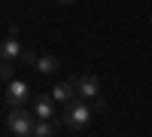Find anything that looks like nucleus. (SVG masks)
<instances>
[{"label": "nucleus", "mask_w": 152, "mask_h": 137, "mask_svg": "<svg viewBox=\"0 0 152 137\" xmlns=\"http://www.w3.org/2000/svg\"><path fill=\"white\" fill-rule=\"evenodd\" d=\"M0 79H3L6 85L15 79V64H12V61H3V67H0Z\"/></svg>", "instance_id": "obj_10"}, {"label": "nucleus", "mask_w": 152, "mask_h": 137, "mask_svg": "<svg viewBox=\"0 0 152 137\" xmlns=\"http://www.w3.org/2000/svg\"><path fill=\"white\" fill-rule=\"evenodd\" d=\"M37 70L40 73H55V70H61V61L55 58V55H40V61H37Z\"/></svg>", "instance_id": "obj_8"}, {"label": "nucleus", "mask_w": 152, "mask_h": 137, "mask_svg": "<svg viewBox=\"0 0 152 137\" xmlns=\"http://www.w3.org/2000/svg\"><path fill=\"white\" fill-rule=\"evenodd\" d=\"M28 97H31V85L24 82V79H12V82L6 85L3 104H6V110H18V107H24Z\"/></svg>", "instance_id": "obj_3"}, {"label": "nucleus", "mask_w": 152, "mask_h": 137, "mask_svg": "<svg viewBox=\"0 0 152 137\" xmlns=\"http://www.w3.org/2000/svg\"><path fill=\"white\" fill-rule=\"evenodd\" d=\"M34 137H55V122L40 119V122H37V128H34Z\"/></svg>", "instance_id": "obj_9"}, {"label": "nucleus", "mask_w": 152, "mask_h": 137, "mask_svg": "<svg viewBox=\"0 0 152 137\" xmlns=\"http://www.w3.org/2000/svg\"><path fill=\"white\" fill-rule=\"evenodd\" d=\"M21 43L15 40V37H6L3 40V46H0V55H3V61H15V58H21Z\"/></svg>", "instance_id": "obj_7"}, {"label": "nucleus", "mask_w": 152, "mask_h": 137, "mask_svg": "<svg viewBox=\"0 0 152 137\" xmlns=\"http://www.w3.org/2000/svg\"><path fill=\"white\" fill-rule=\"evenodd\" d=\"M58 3H73V0H58Z\"/></svg>", "instance_id": "obj_12"}, {"label": "nucleus", "mask_w": 152, "mask_h": 137, "mask_svg": "<svg viewBox=\"0 0 152 137\" xmlns=\"http://www.w3.org/2000/svg\"><path fill=\"white\" fill-rule=\"evenodd\" d=\"M55 97L52 95H37L34 97V116L37 119H55Z\"/></svg>", "instance_id": "obj_5"}, {"label": "nucleus", "mask_w": 152, "mask_h": 137, "mask_svg": "<svg viewBox=\"0 0 152 137\" xmlns=\"http://www.w3.org/2000/svg\"><path fill=\"white\" fill-rule=\"evenodd\" d=\"M149 24H152V15H149Z\"/></svg>", "instance_id": "obj_13"}, {"label": "nucleus", "mask_w": 152, "mask_h": 137, "mask_svg": "<svg viewBox=\"0 0 152 137\" xmlns=\"http://www.w3.org/2000/svg\"><path fill=\"white\" fill-rule=\"evenodd\" d=\"M52 97L61 104H70L73 97H79V89H76V79H64V82H55L52 89Z\"/></svg>", "instance_id": "obj_6"}, {"label": "nucleus", "mask_w": 152, "mask_h": 137, "mask_svg": "<svg viewBox=\"0 0 152 137\" xmlns=\"http://www.w3.org/2000/svg\"><path fill=\"white\" fill-rule=\"evenodd\" d=\"M76 89H79V97L94 101V97L100 95V79L94 76V73H82V76H76Z\"/></svg>", "instance_id": "obj_4"}, {"label": "nucleus", "mask_w": 152, "mask_h": 137, "mask_svg": "<svg viewBox=\"0 0 152 137\" xmlns=\"http://www.w3.org/2000/svg\"><path fill=\"white\" fill-rule=\"evenodd\" d=\"M28 137H34V134H28Z\"/></svg>", "instance_id": "obj_14"}, {"label": "nucleus", "mask_w": 152, "mask_h": 137, "mask_svg": "<svg viewBox=\"0 0 152 137\" xmlns=\"http://www.w3.org/2000/svg\"><path fill=\"white\" fill-rule=\"evenodd\" d=\"M21 61H24V64H37V61H40V55L31 52V49H24V52H21Z\"/></svg>", "instance_id": "obj_11"}, {"label": "nucleus", "mask_w": 152, "mask_h": 137, "mask_svg": "<svg viewBox=\"0 0 152 137\" xmlns=\"http://www.w3.org/2000/svg\"><path fill=\"white\" fill-rule=\"evenodd\" d=\"M61 122L67 125V131H82L88 122H91V107H88V101L85 97H73L70 104H64Z\"/></svg>", "instance_id": "obj_1"}, {"label": "nucleus", "mask_w": 152, "mask_h": 137, "mask_svg": "<svg viewBox=\"0 0 152 137\" xmlns=\"http://www.w3.org/2000/svg\"><path fill=\"white\" fill-rule=\"evenodd\" d=\"M37 122H40V119H37L31 110H24V107L9 110V113H6V128L15 134V137H28V134H34Z\"/></svg>", "instance_id": "obj_2"}]
</instances>
